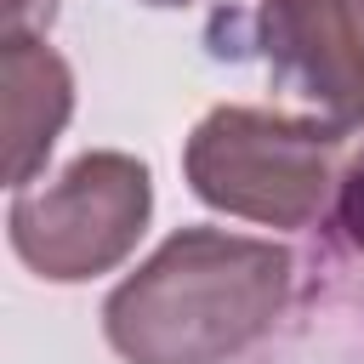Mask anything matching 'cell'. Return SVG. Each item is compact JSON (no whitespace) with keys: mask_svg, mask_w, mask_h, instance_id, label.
Masks as SVG:
<instances>
[{"mask_svg":"<svg viewBox=\"0 0 364 364\" xmlns=\"http://www.w3.org/2000/svg\"><path fill=\"white\" fill-rule=\"evenodd\" d=\"M290 301V250L228 228L171 233L102 307L125 364H228L256 347Z\"/></svg>","mask_w":364,"mask_h":364,"instance_id":"cell-1","label":"cell"},{"mask_svg":"<svg viewBox=\"0 0 364 364\" xmlns=\"http://www.w3.org/2000/svg\"><path fill=\"white\" fill-rule=\"evenodd\" d=\"M336 142L341 136L307 114L222 102L193 125L182 171L210 210L262 228H307L336 193Z\"/></svg>","mask_w":364,"mask_h":364,"instance_id":"cell-2","label":"cell"},{"mask_svg":"<svg viewBox=\"0 0 364 364\" xmlns=\"http://www.w3.org/2000/svg\"><path fill=\"white\" fill-rule=\"evenodd\" d=\"M154 210V176L136 154L91 148L57 182L23 188L11 199L6 233L23 267L51 284H80L119 267Z\"/></svg>","mask_w":364,"mask_h":364,"instance_id":"cell-3","label":"cell"},{"mask_svg":"<svg viewBox=\"0 0 364 364\" xmlns=\"http://www.w3.org/2000/svg\"><path fill=\"white\" fill-rule=\"evenodd\" d=\"M273 85L330 136L364 131V0H256Z\"/></svg>","mask_w":364,"mask_h":364,"instance_id":"cell-4","label":"cell"},{"mask_svg":"<svg viewBox=\"0 0 364 364\" xmlns=\"http://www.w3.org/2000/svg\"><path fill=\"white\" fill-rule=\"evenodd\" d=\"M0 91H6V176L23 193L34 188L40 165L51 159L74 114V74L40 34H0Z\"/></svg>","mask_w":364,"mask_h":364,"instance_id":"cell-5","label":"cell"},{"mask_svg":"<svg viewBox=\"0 0 364 364\" xmlns=\"http://www.w3.org/2000/svg\"><path fill=\"white\" fill-rule=\"evenodd\" d=\"M336 228H341V239L364 256V142H358L353 159L336 171Z\"/></svg>","mask_w":364,"mask_h":364,"instance_id":"cell-6","label":"cell"},{"mask_svg":"<svg viewBox=\"0 0 364 364\" xmlns=\"http://www.w3.org/2000/svg\"><path fill=\"white\" fill-rule=\"evenodd\" d=\"M0 17H6V34H40L51 28L57 0H0Z\"/></svg>","mask_w":364,"mask_h":364,"instance_id":"cell-7","label":"cell"},{"mask_svg":"<svg viewBox=\"0 0 364 364\" xmlns=\"http://www.w3.org/2000/svg\"><path fill=\"white\" fill-rule=\"evenodd\" d=\"M142 6H188V0H142Z\"/></svg>","mask_w":364,"mask_h":364,"instance_id":"cell-8","label":"cell"}]
</instances>
